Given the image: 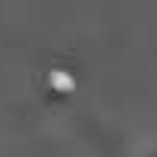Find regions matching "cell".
Masks as SVG:
<instances>
[{
    "instance_id": "obj_1",
    "label": "cell",
    "mask_w": 157,
    "mask_h": 157,
    "mask_svg": "<svg viewBox=\"0 0 157 157\" xmlns=\"http://www.w3.org/2000/svg\"><path fill=\"white\" fill-rule=\"evenodd\" d=\"M48 78H52V85H55L58 91H73V76H70V73H60V70H55Z\"/></svg>"
}]
</instances>
